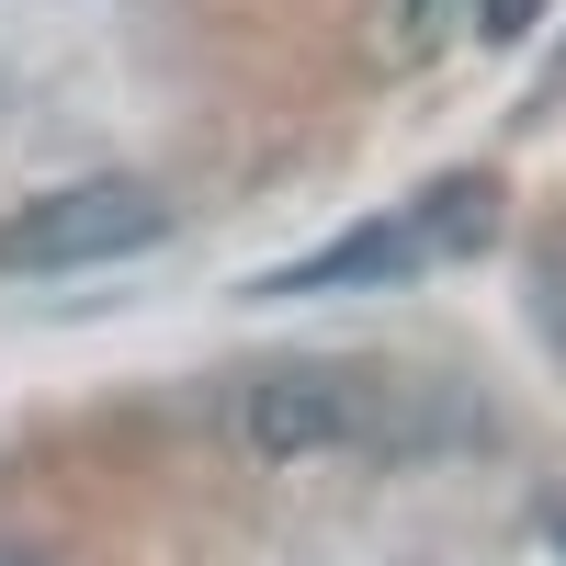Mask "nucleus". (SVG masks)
Returning a JSON list of instances; mask_svg holds the SVG:
<instances>
[{
  "mask_svg": "<svg viewBox=\"0 0 566 566\" xmlns=\"http://www.w3.org/2000/svg\"><path fill=\"white\" fill-rule=\"evenodd\" d=\"M227 431H239V453H261V464H306V453H352L374 431V397L340 363H261L239 386V408H227Z\"/></svg>",
  "mask_w": 566,
  "mask_h": 566,
  "instance_id": "f03ea898",
  "label": "nucleus"
},
{
  "mask_svg": "<svg viewBox=\"0 0 566 566\" xmlns=\"http://www.w3.org/2000/svg\"><path fill=\"white\" fill-rule=\"evenodd\" d=\"M419 239H431V250H488V239H499V181H488V170L431 181V205H419Z\"/></svg>",
  "mask_w": 566,
  "mask_h": 566,
  "instance_id": "20e7f679",
  "label": "nucleus"
},
{
  "mask_svg": "<svg viewBox=\"0 0 566 566\" xmlns=\"http://www.w3.org/2000/svg\"><path fill=\"white\" fill-rule=\"evenodd\" d=\"M555 91H566V57H555Z\"/></svg>",
  "mask_w": 566,
  "mask_h": 566,
  "instance_id": "1a4fd4ad",
  "label": "nucleus"
},
{
  "mask_svg": "<svg viewBox=\"0 0 566 566\" xmlns=\"http://www.w3.org/2000/svg\"><path fill=\"white\" fill-rule=\"evenodd\" d=\"M533 317H544V340L566 352V239H555V250L533 261Z\"/></svg>",
  "mask_w": 566,
  "mask_h": 566,
  "instance_id": "39448f33",
  "label": "nucleus"
},
{
  "mask_svg": "<svg viewBox=\"0 0 566 566\" xmlns=\"http://www.w3.org/2000/svg\"><path fill=\"white\" fill-rule=\"evenodd\" d=\"M0 566H57V555H45L34 533H0Z\"/></svg>",
  "mask_w": 566,
  "mask_h": 566,
  "instance_id": "0eeeda50",
  "label": "nucleus"
},
{
  "mask_svg": "<svg viewBox=\"0 0 566 566\" xmlns=\"http://www.w3.org/2000/svg\"><path fill=\"white\" fill-rule=\"evenodd\" d=\"M148 239H170V205L148 181L103 170V181H57L45 205H23L0 227V272H91V261H125Z\"/></svg>",
  "mask_w": 566,
  "mask_h": 566,
  "instance_id": "f257e3e1",
  "label": "nucleus"
},
{
  "mask_svg": "<svg viewBox=\"0 0 566 566\" xmlns=\"http://www.w3.org/2000/svg\"><path fill=\"white\" fill-rule=\"evenodd\" d=\"M533 12H544V0H488L476 34H488V45H510V34H533Z\"/></svg>",
  "mask_w": 566,
  "mask_h": 566,
  "instance_id": "423d86ee",
  "label": "nucleus"
},
{
  "mask_svg": "<svg viewBox=\"0 0 566 566\" xmlns=\"http://www.w3.org/2000/svg\"><path fill=\"white\" fill-rule=\"evenodd\" d=\"M431 261V239H419V216H363L352 239H328L317 261H295V272H261L250 295H328V283H397V272H419Z\"/></svg>",
  "mask_w": 566,
  "mask_h": 566,
  "instance_id": "7ed1b4c3",
  "label": "nucleus"
},
{
  "mask_svg": "<svg viewBox=\"0 0 566 566\" xmlns=\"http://www.w3.org/2000/svg\"><path fill=\"white\" fill-rule=\"evenodd\" d=\"M544 544H555V566H566V499H555V510H544Z\"/></svg>",
  "mask_w": 566,
  "mask_h": 566,
  "instance_id": "6e6552de",
  "label": "nucleus"
}]
</instances>
